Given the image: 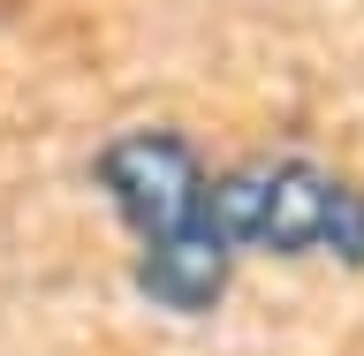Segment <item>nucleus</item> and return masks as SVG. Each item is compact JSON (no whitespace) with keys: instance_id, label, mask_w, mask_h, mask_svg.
<instances>
[{"instance_id":"1","label":"nucleus","mask_w":364,"mask_h":356,"mask_svg":"<svg viewBox=\"0 0 364 356\" xmlns=\"http://www.w3.org/2000/svg\"><path fill=\"white\" fill-rule=\"evenodd\" d=\"M91 182L129 227V281L152 311L205 318L235 281V250L213 212V167L182 129H122L91 152Z\"/></svg>"},{"instance_id":"2","label":"nucleus","mask_w":364,"mask_h":356,"mask_svg":"<svg viewBox=\"0 0 364 356\" xmlns=\"http://www.w3.org/2000/svg\"><path fill=\"white\" fill-rule=\"evenodd\" d=\"M213 212L235 258H326L341 273H364V182L326 159H243L213 175Z\"/></svg>"}]
</instances>
